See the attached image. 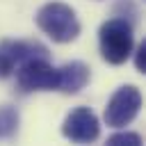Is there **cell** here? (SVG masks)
<instances>
[{
    "mask_svg": "<svg viewBox=\"0 0 146 146\" xmlns=\"http://www.w3.org/2000/svg\"><path fill=\"white\" fill-rule=\"evenodd\" d=\"M98 46L100 55L107 64H123L132 55L135 36H132V25L125 18H110L100 25L98 30Z\"/></svg>",
    "mask_w": 146,
    "mask_h": 146,
    "instance_id": "obj_2",
    "label": "cell"
},
{
    "mask_svg": "<svg viewBox=\"0 0 146 146\" xmlns=\"http://www.w3.org/2000/svg\"><path fill=\"white\" fill-rule=\"evenodd\" d=\"M135 66L139 73H146V41H141L135 50Z\"/></svg>",
    "mask_w": 146,
    "mask_h": 146,
    "instance_id": "obj_10",
    "label": "cell"
},
{
    "mask_svg": "<svg viewBox=\"0 0 146 146\" xmlns=\"http://www.w3.org/2000/svg\"><path fill=\"white\" fill-rule=\"evenodd\" d=\"M89 82V66L84 62H66L57 68V89L64 94H78Z\"/></svg>",
    "mask_w": 146,
    "mask_h": 146,
    "instance_id": "obj_6",
    "label": "cell"
},
{
    "mask_svg": "<svg viewBox=\"0 0 146 146\" xmlns=\"http://www.w3.org/2000/svg\"><path fill=\"white\" fill-rule=\"evenodd\" d=\"M18 110L11 105H0V139H11L18 132Z\"/></svg>",
    "mask_w": 146,
    "mask_h": 146,
    "instance_id": "obj_8",
    "label": "cell"
},
{
    "mask_svg": "<svg viewBox=\"0 0 146 146\" xmlns=\"http://www.w3.org/2000/svg\"><path fill=\"white\" fill-rule=\"evenodd\" d=\"M16 82L23 91H52L57 89V68L46 57H34L18 64Z\"/></svg>",
    "mask_w": 146,
    "mask_h": 146,
    "instance_id": "obj_4",
    "label": "cell"
},
{
    "mask_svg": "<svg viewBox=\"0 0 146 146\" xmlns=\"http://www.w3.org/2000/svg\"><path fill=\"white\" fill-rule=\"evenodd\" d=\"M62 135L68 141L75 144H89L94 139H98L100 135V123L98 116L89 110V107H75L66 114L64 123H62Z\"/></svg>",
    "mask_w": 146,
    "mask_h": 146,
    "instance_id": "obj_5",
    "label": "cell"
},
{
    "mask_svg": "<svg viewBox=\"0 0 146 146\" xmlns=\"http://www.w3.org/2000/svg\"><path fill=\"white\" fill-rule=\"evenodd\" d=\"M139 107H141V91L135 84H123L112 94V98L105 105L103 114L105 123L112 128H123L139 114Z\"/></svg>",
    "mask_w": 146,
    "mask_h": 146,
    "instance_id": "obj_3",
    "label": "cell"
},
{
    "mask_svg": "<svg viewBox=\"0 0 146 146\" xmlns=\"http://www.w3.org/2000/svg\"><path fill=\"white\" fill-rule=\"evenodd\" d=\"M11 71H14V62L0 50V80H5V78H9L11 75Z\"/></svg>",
    "mask_w": 146,
    "mask_h": 146,
    "instance_id": "obj_11",
    "label": "cell"
},
{
    "mask_svg": "<svg viewBox=\"0 0 146 146\" xmlns=\"http://www.w3.org/2000/svg\"><path fill=\"white\" fill-rule=\"evenodd\" d=\"M39 30L50 36L55 43H68L75 41L80 34V21L75 11L64 2H46L36 16H34Z\"/></svg>",
    "mask_w": 146,
    "mask_h": 146,
    "instance_id": "obj_1",
    "label": "cell"
},
{
    "mask_svg": "<svg viewBox=\"0 0 146 146\" xmlns=\"http://www.w3.org/2000/svg\"><path fill=\"white\" fill-rule=\"evenodd\" d=\"M141 135L137 132H114L107 137V146H141Z\"/></svg>",
    "mask_w": 146,
    "mask_h": 146,
    "instance_id": "obj_9",
    "label": "cell"
},
{
    "mask_svg": "<svg viewBox=\"0 0 146 146\" xmlns=\"http://www.w3.org/2000/svg\"><path fill=\"white\" fill-rule=\"evenodd\" d=\"M0 50L14 62V66L34 59V57H48V48L36 41H2Z\"/></svg>",
    "mask_w": 146,
    "mask_h": 146,
    "instance_id": "obj_7",
    "label": "cell"
}]
</instances>
